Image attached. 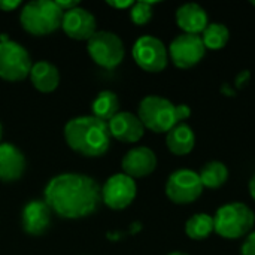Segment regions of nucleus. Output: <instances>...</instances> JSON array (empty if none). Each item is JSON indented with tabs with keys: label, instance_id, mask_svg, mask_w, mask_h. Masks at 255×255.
Wrapping results in <instances>:
<instances>
[{
	"label": "nucleus",
	"instance_id": "17",
	"mask_svg": "<svg viewBox=\"0 0 255 255\" xmlns=\"http://www.w3.org/2000/svg\"><path fill=\"white\" fill-rule=\"evenodd\" d=\"M25 170L24 154L12 143H0V181H18Z\"/></svg>",
	"mask_w": 255,
	"mask_h": 255
},
{
	"label": "nucleus",
	"instance_id": "18",
	"mask_svg": "<svg viewBox=\"0 0 255 255\" xmlns=\"http://www.w3.org/2000/svg\"><path fill=\"white\" fill-rule=\"evenodd\" d=\"M166 145L167 149L176 157L188 155L196 146V133L185 123L178 124L166 134Z\"/></svg>",
	"mask_w": 255,
	"mask_h": 255
},
{
	"label": "nucleus",
	"instance_id": "29",
	"mask_svg": "<svg viewBox=\"0 0 255 255\" xmlns=\"http://www.w3.org/2000/svg\"><path fill=\"white\" fill-rule=\"evenodd\" d=\"M106 3L109 6L115 7V9H127V7H131L134 1H131V0H127V1H112V0H108Z\"/></svg>",
	"mask_w": 255,
	"mask_h": 255
},
{
	"label": "nucleus",
	"instance_id": "10",
	"mask_svg": "<svg viewBox=\"0 0 255 255\" xmlns=\"http://www.w3.org/2000/svg\"><path fill=\"white\" fill-rule=\"evenodd\" d=\"M167 52L178 69H191L203 60L206 48L200 36L182 33L170 42Z\"/></svg>",
	"mask_w": 255,
	"mask_h": 255
},
{
	"label": "nucleus",
	"instance_id": "34",
	"mask_svg": "<svg viewBox=\"0 0 255 255\" xmlns=\"http://www.w3.org/2000/svg\"><path fill=\"white\" fill-rule=\"evenodd\" d=\"M251 4H253V6L255 7V0H253V1H251Z\"/></svg>",
	"mask_w": 255,
	"mask_h": 255
},
{
	"label": "nucleus",
	"instance_id": "33",
	"mask_svg": "<svg viewBox=\"0 0 255 255\" xmlns=\"http://www.w3.org/2000/svg\"><path fill=\"white\" fill-rule=\"evenodd\" d=\"M0 140H1V124H0Z\"/></svg>",
	"mask_w": 255,
	"mask_h": 255
},
{
	"label": "nucleus",
	"instance_id": "15",
	"mask_svg": "<svg viewBox=\"0 0 255 255\" xmlns=\"http://www.w3.org/2000/svg\"><path fill=\"white\" fill-rule=\"evenodd\" d=\"M52 211L45 200H31L24 206L21 214L22 230L31 236H40L49 229Z\"/></svg>",
	"mask_w": 255,
	"mask_h": 255
},
{
	"label": "nucleus",
	"instance_id": "7",
	"mask_svg": "<svg viewBox=\"0 0 255 255\" xmlns=\"http://www.w3.org/2000/svg\"><path fill=\"white\" fill-rule=\"evenodd\" d=\"M31 58L28 51L13 40L0 42V78L10 82L25 79L31 70Z\"/></svg>",
	"mask_w": 255,
	"mask_h": 255
},
{
	"label": "nucleus",
	"instance_id": "27",
	"mask_svg": "<svg viewBox=\"0 0 255 255\" xmlns=\"http://www.w3.org/2000/svg\"><path fill=\"white\" fill-rule=\"evenodd\" d=\"M57 6L63 10V12H67V10H72L75 7L79 6V1L78 0H55Z\"/></svg>",
	"mask_w": 255,
	"mask_h": 255
},
{
	"label": "nucleus",
	"instance_id": "14",
	"mask_svg": "<svg viewBox=\"0 0 255 255\" xmlns=\"http://www.w3.org/2000/svg\"><path fill=\"white\" fill-rule=\"evenodd\" d=\"M108 128L111 137L123 143H136L145 134V127L137 115L131 112H118L109 123Z\"/></svg>",
	"mask_w": 255,
	"mask_h": 255
},
{
	"label": "nucleus",
	"instance_id": "31",
	"mask_svg": "<svg viewBox=\"0 0 255 255\" xmlns=\"http://www.w3.org/2000/svg\"><path fill=\"white\" fill-rule=\"evenodd\" d=\"M248 188H250V194H251V197L254 199L255 202V175L251 178V181H250V185H248Z\"/></svg>",
	"mask_w": 255,
	"mask_h": 255
},
{
	"label": "nucleus",
	"instance_id": "6",
	"mask_svg": "<svg viewBox=\"0 0 255 255\" xmlns=\"http://www.w3.org/2000/svg\"><path fill=\"white\" fill-rule=\"evenodd\" d=\"M91 60L103 69L118 67L126 55V48L121 37L112 31H96L87 45Z\"/></svg>",
	"mask_w": 255,
	"mask_h": 255
},
{
	"label": "nucleus",
	"instance_id": "9",
	"mask_svg": "<svg viewBox=\"0 0 255 255\" xmlns=\"http://www.w3.org/2000/svg\"><path fill=\"white\" fill-rule=\"evenodd\" d=\"M136 64L148 73H160L167 67L169 52L166 45L155 36H140L131 49Z\"/></svg>",
	"mask_w": 255,
	"mask_h": 255
},
{
	"label": "nucleus",
	"instance_id": "22",
	"mask_svg": "<svg viewBox=\"0 0 255 255\" xmlns=\"http://www.w3.org/2000/svg\"><path fill=\"white\" fill-rule=\"evenodd\" d=\"M214 233V217L200 212L190 217L185 223V235L191 241H205Z\"/></svg>",
	"mask_w": 255,
	"mask_h": 255
},
{
	"label": "nucleus",
	"instance_id": "3",
	"mask_svg": "<svg viewBox=\"0 0 255 255\" xmlns=\"http://www.w3.org/2000/svg\"><path fill=\"white\" fill-rule=\"evenodd\" d=\"M137 117L149 131L167 134L173 127L191 117V109L188 105H175L166 97L151 94L140 100Z\"/></svg>",
	"mask_w": 255,
	"mask_h": 255
},
{
	"label": "nucleus",
	"instance_id": "32",
	"mask_svg": "<svg viewBox=\"0 0 255 255\" xmlns=\"http://www.w3.org/2000/svg\"><path fill=\"white\" fill-rule=\"evenodd\" d=\"M167 255H188V254H185V253H181V251H173V253H170V254H167Z\"/></svg>",
	"mask_w": 255,
	"mask_h": 255
},
{
	"label": "nucleus",
	"instance_id": "2",
	"mask_svg": "<svg viewBox=\"0 0 255 255\" xmlns=\"http://www.w3.org/2000/svg\"><path fill=\"white\" fill-rule=\"evenodd\" d=\"M64 139L70 149L84 157H102L111 146L108 123L93 115L72 118L64 127Z\"/></svg>",
	"mask_w": 255,
	"mask_h": 255
},
{
	"label": "nucleus",
	"instance_id": "21",
	"mask_svg": "<svg viewBox=\"0 0 255 255\" xmlns=\"http://www.w3.org/2000/svg\"><path fill=\"white\" fill-rule=\"evenodd\" d=\"M203 188L218 190L229 181V167L221 161H209L199 172Z\"/></svg>",
	"mask_w": 255,
	"mask_h": 255
},
{
	"label": "nucleus",
	"instance_id": "13",
	"mask_svg": "<svg viewBox=\"0 0 255 255\" xmlns=\"http://www.w3.org/2000/svg\"><path fill=\"white\" fill-rule=\"evenodd\" d=\"M123 173L130 178H145L157 169V155L148 146L131 148L121 161Z\"/></svg>",
	"mask_w": 255,
	"mask_h": 255
},
{
	"label": "nucleus",
	"instance_id": "11",
	"mask_svg": "<svg viewBox=\"0 0 255 255\" xmlns=\"http://www.w3.org/2000/svg\"><path fill=\"white\" fill-rule=\"evenodd\" d=\"M137 194V185L133 178L124 173L112 175L102 187V202L114 209L121 211L128 208Z\"/></svg>",
	"mask_w": 255,
	"mask_h": 255
},
{
	"label": "nucleus",
	"instance_id": "20",
	"mask_svg": "<svg viewBox=\"0 0 255 255\" xmlns=\"http://www.w3.org/2000/svg\"><path fill=\"white\" fill-rule=\"evenodd\" d=\"M93 117L99 118L103 123H109L120 112V99L114 91L105 90L100 91L91 105Z\"/></svg>",
	"mask_w": 255,
	"mask_h": 255
},
{
	"label": "nucleus",
	"instance_id": "23",
	"mask_svg": "<svg viewBox=\"0 0 255 255\" xmlns=\"http://www.w3.org/2000/svg\"><path fill=\"white\" fill-rule=\"evenodd\" d=\"M200 37L203 40L206 51H220L226 48V45L229 43L230 30L223 22H209Z\"/></svg>",
	"mask_w": 255,
	"mask_h": 255
},
{
	"label": "nucleus",
	"instance_id": "28",
	"mask_svg": "<svg viewBox=\"0 0 255 255\" xmlns=\"http://www.w3.org/2000/svg\"><path fill=\"white\" fill-rule=\"evenodd\" d=\"M19 6H21L19 0H0V10H3V12L15 10Z\"/></svg>",
	"mask_w": 255,
	"mask_h": 255
},
{
	"label": "nucleus",
	"instance_id": "24",
	"mask_svg": "<svg viewBox=\"0 0 255 255\" xmlns=\"http://www.w3.org/2000/svg\"><path fill=\"white\" fill-rule=\"evenodd\" d=\"M154 1H134L130 10V19L136 25H145L152 19Z\"/></svg>",
	"mask_w": 255,
	"mask_h": 255
},
{
	"label": "nucleus",
	"instance_id": "4",
	"mask_svg": "<svg viewBox=\"0 0 255 255\" xmlns=\"http://www.w3.org/2000/svg\"><path fill=\"white\" fill-rule=\"evenodd\" d=\"M254 226V212L242 202L226 203L214 215V233L227 241L248 236Z\"/></svg>",
	"mask_w": 255,
	"mask_h": 255
},
{
	"label": "nucleus",
	"instance_id": "12",
	"mask_svg": "<svg viewBox=\"0 0 255 255\" xmlns=\"http://www.w3.org/2000/svg\"><path fill=\"white\" fill-rule=\"evenodd\" d=\"M61 28L70 39L88 40L97 31V21L90 10L78 6L63 13Z\"/></svg>",
	"mask_w": 255,
	"mask_h": 255
},
{
	"label": "nucleus",
	"instance_id": "8",
	"mask_svg": "<svg viewBox=\"0 0 255 255\" xmlns=\"http://www.w3.org/2000/svg\"><path fill=\"white\" fill-rule=\"evenodd\" d=\"M203 185L197 172L191 169H178L167 178L166 196L175 205H191L200 199Z\"/></svg>",
	"mask_w": 255,
	"mask_h": 255
},
{
	"label": "nucleus",
	"instance_id": "1",
	"mask_svg": "<svg viewBox=\"0 0 255 255\" xmlns=\"http://www.w3.org/2000/svg\"><path fill=\"white\" fill-rule=\"evenodd\" d=\"M43 200L58 217L79 220L97 211L102 203V188L91 176L61 173L48 182Z\"/></svg>",
	"mask_w": 255,
	"mask_h": 255
},
{
	"label": "nucleus",
	"instance_id": "16",
	"mask_svg": "<svg viewBox=\"0 0 255 255\" xmlns=\"http://www.w3.org/2000/svg\"><path fill=\"white\" fill-rule=\"evenodd\" d=\"M178 27L185 34H197L205 31L209 24L208 12L197 3H185L176 9L175 13Z\"/></svg>",
	"mask_w": 255,
	"mask_h": 255
},
{
	"label": "nucleus",
	"instance_id": "35",
	"mask_svg": "<svg viewBox=\"0 0 255 255\" xmlns=\"http://www.w3.org/2000/svg\"><path fill=\"white\" fill-rule=\"evenodd\" d=\"M254 223H255V212H254Z\"/></svg>",
	"mask_w": 255,
	"mask_h": 255
},
{
	"label": "nucleus",
	"instance_id": "5",
	"mask_svg": "<svg viewBox=\"0 0 255 255\" xmlns=\"http://www.w3.org/2000/svg\"><path fill=\"white\" fill-rule=\"evenodd\" d=\"M63 10L52 0H33L22 6L21 27L33 36H45L61 27Z\"/></svg>",
	"mask_w": 255,
	"mask_h": 255
},
{
	"label": "nucleus",
	"instance_id": "30",
	"mask_svg": "<svg viewBox=\"0 0 255 255\" xmlns=\"http://www.w3.org/2000/svg\"><path fill=\"white\" fill-rule=\"evenodd\" d=\"M221 93L223 94H226L227 97H233L235 96V93H236V90L230 85V84H223V87H221Z\"/></svg>",
	"mask_w": 255,
	"mask_h": 255
},
{
	"label": "nucleus",
	"instance_id": "26",
	"mask_svg": "<svg viewBox=\"0 0 255 255\" xmlns=\"http://www.w3.org/2000/svg\"><path fill=\"white\" fill-rule=\"evenodd\" d=\"M250 79H251V72L250 70H241L236 75V78H235V85L233 87L236 90H241V88H244L250 82Z\"/></svg>",
	"mask_w": 255,
	"mask_h": 255
},
{
	"label": "nucleus",
	"instance_id": "25",
	"mask_svg": "<svg viewBox=\"0 0 255 255\" xmlns=\"http://www.w3.org/2000/svg\"><path fill=\"white\" fill-rule=\"evenodd\" d=\"M241 255H255V232H251L241 250Z\"/></svg>",
	"mask_w": 255,
	"mask_h": 255
},
{
	"label": "nucleus",
	"instance_id": "19",
	"mask_svg": "<svg viewBox=\"0 0 255 255\" xmlns=\"http://www.w3.org/2000/svg\"><path fill=\"white\" fill-rule=\"evenodd\" d=\"M30 81L33 87L40 93H51L60 84V72L49 61H37L31 66Z\"/></svg>",
	"mask_w": 255,
	"mask_h": 255
}]
</instances>
